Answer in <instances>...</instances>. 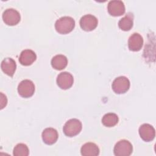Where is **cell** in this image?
<instances>
[{"label":"cell","instance_id":"obj_3","mask_svg":"<svg viewBox=\"0 0 156 156\" xmlns=\"http://www.w3.org/2000/svg\"><path fill=\"white\" fill-rule=\"evenodd\" d=\"M132 144L127 140H122L115 144L113 152L116 156H129L132 154Z\"/></svg>","mask_w":156,"mask_h":156},{"label":"cell","instance_id":"obj_6","mask_svg":"<svg viewBox=\"0 0 156 156\" xmlns=\"http://www.w3.org/2000/svg\"><path fill=\"white\" fill-rule=\"evenodd\" d=\"M20 14L15 9H7L2 14L4 22L9 26H14L17 24L20 21Z\"/></svg>","mask_w":156,"mask_h":156},{"label":"cell","instance_id":"obj_19","mask_svg":"<svg viewBox=\"0 0 156 156\" xmlns=\"http://www.w3.org/2000/svg\"><path fill=\"white\" fill-rule=\"evenodd\" d=\"M29 154V151L27 146L23 144H18L13 149V154L15 156H27Z\"/></svg>","mask_w":156,"mask_h":156},{"label":"cell","instance_id":"obj_1","mask_svg":"<svg viewBox=\"0 0 156 156\" xmlns=\"http://www.w3.org/2000/svg\"><path fill=\"white\" fill-rule=\"evenodd\" d=\"M75 26L74 19L69 16H63L57 20L55 23V27L60 34H66L71 32Z\"/></svg>","mask_w":156,"mask_h":156},{"label":"cell","instance_id":"obj_10","mask_svg":"<svg viewBox=\"0 0 156 156\" xmlns=\"http://www.w3.org/2000/svg\"><path fill=\"white\" fill-rule=\"evenodd\" d=\"M139 134L140 137L144 141H152L155 135L154 128L149 124H143L139 128Z\"/></svg>","mask_w":156,"mask_h":156},{"label":"cell","instance_id":"obj_11","mask_svg":"<svg viewBox=\"0 0 156 156\" xmlns=\"http://www.w3.org/2000/svg\"><path fill=\"white\" fill-rule=\"evenodd\" d=\"M143 44V39L141 35L138 33H134L129 38L128 46L130 51H140Z\"/></svg>","mask_w":156,"mask_h":156},{"label":"cell","instance_id":"obj_4","mask_svg":"<svg viewBox=\"0 0 156 156\" xmlns=\"http://www.w3.org/2000/svg\"><path fill=\"white\" fill-rule=\"evenodd\" d=\"M18 91L21 97L25 98H29L34 93L35 85L30 80H23L18 86Z\"/></svg>","mask_w":156,"mask_h":156},{"label":"cell","instance_id":"obj_18","mask_svg":"<svg viewBox=\"0 0 156 156\" xmlns=\"http://www.w3.org/2000/svg\"><path fill=\"white\" fill-rule=\"evenodd\" d=\"M118 122V117L117 115L113 113H108L105 114L102 119V124L106 127H113Z\"/></svg>","mask_w":156,"mask_h":156},{"label":"cell","instance_id":"obj_17","mask_svg":"<svg viewBox=\"0 0 156 156\" xmlns=\"http://www.w3.org/2000/svg\"><path fill=\"white\" fill-rule=\"evenodd\" d=\"M68 63L67 58L61 54L55 55L51 60L52 66L57 70H62L64 69Z\"/></svg>","mask_w":156,"mask_h":156},{"label":"cell","instance_id":"obj_2","mask_svg":"<svg viewBox=\"0 0 156 156\" xmlns=\"http://www.w3.org/2000/svg\"><path fill=\"white\" fill-rule=\"evenodd\" d=\"M82 130V123L77 119H71L66 122L63 130L65 135L72 137L77 135Z\"/></svg>","mask_w":156,"mask_h":156},{"label":"cell","instance_id":"obj_12","mask_svg":"<svg viewBox=\"0 0 156 156\" xmlns=\"http://www.w3.org/2000/svg\"><path fill=\"white\" fill-rule=\"evenodd\" d=\"M35 53L30 49H25L21 52L19 57V62L24 66H29L32 64L36 60Z\"/></svg>","mask_w":156,"mask_h":156},{"label":"cell","instance_id":"obj_9","mask_svg":"<svg viewBox=\"0 0 156 156\" xmlns=\"http://www.w3.org/2000/svg\"><path fill=\"white\" fill-rule=\"evenodd\" d=\"M108 13L114 16H120L125 12V6L121 1L113 0L109 2L108 4Z\"/></svg>","mask_w":156,"mask_h":156},{"label":"cell","instance_id":"obj_14","mask_svg":"<svg viewBox=\"0 0 156 156\" xmlns=\"http://www.w3.org/2000/svg\"><path fill=\"white\" fill-rule=\"evenodd\" d=\"M1 67L5 74L9 76H12L16 70V65L13 59L12 58H5L2 61Z\"/></svg>","mask_w":156,"mask_h":156},{"label":"cell","instance_id":"obj_16","mask_svg":"<svg viewBox=\"0 0 156 156\" xmlns=\"http://www.w3.org/2000/svg\"><path fill=\"white\" fill-rule=\"evenodd\" d=\"M133 23V15L132 13L129 12L119 21L118 26L121 30L127 31L132 27Z\"/></svg>","mask_w":156,"mask_h":156},{"label":"cell","instance_id":"obj_7","mask_svg":"<svg viewBox=\"0 0 156 156\" xmlns=\"http://www.w3.org/2000/svg\"><path fill=\"white\" fill-rule=\"evenodd\" d=\"M80 26L85 31H91L97 27L98 20L92 15H85L81 18Z\"/></svg>","mask_w":156,"mask_h":156},{"label":"cell","instance_id":"obj_20","mask_svg":"<svg viewBox=\"0 0 156 156\" xmlns=\"http://www.w3.org/2000/svg\"><path fill=\"white\" fill-rule=\"evenodd\" d=\"M0 102H1V109H2L6 105L7 102V98H6V96L2 93H1V100H0Z\"/></svg>","mask_w":156,"mask_h":156},{"label":"cell","instance_id":"obj_13","mask_svg":"<svg viewBox=\"0 0 156 156\" xmlns=\"http://www.w3.org/2000/svg\"><path fill=\"white\" fill-rule=\"evenodd\" d=\"M42 139L46 144H53L58 139V133L53 128H46L42 132Z\"/></svg>","mask_w":156,"mask_h":156},{"label":"cell","instance_id":"obj_5","mask_svg":"<svg viewBox=\"0 0 156 156\" xmlns=\"http://www.w3.org/2000/svg\"><path fill=\"white\" fill-rule=\"evenodd\" d=\"M129 87V80L125 76H119L116 78L112 83V89L117 94L126 93Z\"/></svg>","mask_w":156,"mask_h":156},{"label":"cell","instance_id":"obj_8","mask_svg":"<svg viewBox=\"0 0 156 156\" xmlns=\"http://www.w3.org/2000/svg\"><path fill=\"white\" fill-rule=\"evenodd\" d=\"M73 76L68 72L60 73L57 77V83L58 86L63 90L69 88L73 85Z\"/></svg>","mask_w":156,"mask_h":156},{"label":"cell","instance_id":"obj_15","mask_svg":"<svg viewBox=\"0 0 156 156\" xmlns=\"http://www.w3.org/2000/svg\"><path fill=\"white\" fill-rule=\"evenodd\" d=\"M80 152L83 156H96L99 154V149L96 144L87 143L82 146Z\"/></svg>","mask_w":156,"mask_h":156}]
</instances>
